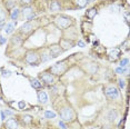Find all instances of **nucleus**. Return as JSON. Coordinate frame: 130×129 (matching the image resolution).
I'll return each mask as SVG.
<instances>
[{
    "mask_svg": "<svg viewBox=\"0 0 130 129\" xmlns=\"http://www.w3.org/2000/svg\"><path fill=\"white\" fill-rule=\"evenodd\" d=\"M39 27H40V19H34V20L31 19V20H28V21H26L23 23L21 27L19 28V30L17 31V34L25 40L26 37L34 34Z\"/></svg>",
    "mask_w": 130,
    "mask_h": 129,
    "instance_id": "1",
    "label": "nucleus"
},
{
    "mask_svg": "<svg viewBox=\"0 0 130 129\" xmlns=\"http://www.w3.org/2000/svg\"><path fill=\"white\" fill-rule=\"evenodd\" d=\"M96 14H97V10L96 9H90V10H88L87 12H86V16H87L89 19H92Z\"/></svg>",
    "mask_w": 130,
    "mask_h": 129,
    "instance_id": "23",
    "label": "nucleus"
},
{
    "mask_svg": "<svg viewBox=\"0 0 130 129\" xmlns=\"http://www.w3.org/2000/svg\"><path fill=\"white\" fill-rule=\"evenodd\" d=\"M9 17L11 18V20H13V21H17V20L20 18V9H18V8H13V9L10 11Z\"/></svg>",
    "mask_w": 130,
    "mask_h": 129,
    "instance_id": "19",
    "label": "nucleus"
},
{
    "mask_svg": "<svg viewBox=\"0 0 130 129\" xmlns=\"http://www.w3.org/2000/svg\"><path fill=\"white\" fill-rule=\"evenodd\" d=\"M23 60L25 62L29 64V66H39L41 63L40 60V55H39V50L38 49H30V50H27L25 54V57H23Z\"/></svg>",
    "mask_w": 130,
    "mask_h": 129,
    "instance_id": "4",
    "label": "nucleus"
},
{
    "mask_svg": "<svg viewBox=\"0 0 130 129\" xmlns=\"http://www.w3.org/2000/svg\"><path fill=\"white\" fill-rule=\"evenodd\" d=\"M68 64L69 63H67V60H62V61H59V62L54 64L52 67H50L48 70L52 75H55L56 77H57V76H60V75H62L63 72L67 71Z\"/></svg>",
    "mask_w": 130,
    "mask_h": 129,
    "instance_id": "6",
    "label": "nucleus"
},
{
    "mask_svg": "<svg viewBox=\"0 0 130 129\" xmlns=\"http://www.w3.org/2000/svg\"><path fill=\"white\" fill-rule=\"evenodd\" d=\"M59 46L62 48L63 51H66L68 49L73 48L76 46V41H73L72 39H68V38H61L59 41Z\"/></svg>",
    "mask_w": 130,
    "mask_h": 129,
    "instance_id": "10",
    "label": "nucleus"
},
{
    "mask_svg": "<svg viewBox=\"0 0 130 129\" xmlns=\"http://www.w3.org/2000/svg\"><path fill=\"white\" fill-rule=\"evenodd\" d=\"M99 69V64L97 62H89L86 64V71L91 75H94Z\"/></svg>",
    "mask_w": 130,
    "mask_h": 129,
    "instance_id": "16",
    "label": "nucleus"
},
{
    "mask_svg": "<svg viewBox=\"0 0 130 129\" xmlns=\"http://www.w3.org/2000/svg\"><path fill=\"white\" fill-rule=\"evenodd\" d=\"M75 18L69 14H64V13H58L54 17V23L56 25V27L64 30V29L70 28L71 26L75 25Z\"/></svg>",
    "mask_w": 130,
    "mask_h": 129,
    "instance_id": "2",
    "label": "nucleus"
},
{
    "mask_svg": "<svg viewBox=\"0 0 130 129\" xmlns=\"http://www.w3.org/2000/svg\"><path fill=\"white\" fill-rule=\"evenodd\" d=\"M19 108H20V109H23V108H25L26 107V102L25 101H23V100H21V101H19Z\"/></svg>",
    "mask_w": 130,
    "mask_h": 129,
    "instance_id": "29",
    "label": "nucleus"
},
{
    "mask_svg": "<svg viewBox=\"0 0 130 129\" xmlns=\"http://www.w3.org/2000/svg\"><path fill=\"white\" fill-rule=\"evenodd\" d=\"M59 126H60L61 127V129H67V127H66V125H64V122L62 121V120H61L60 122H59Z\"/></svg>",
    "mask_w": 130,
    "mask_h": 129,
    "instance_id": "30",
    "label": "nucleus"
},
{
    "mask_svg": "<svg viewBox=\"0 0 130 129\" xmlns=\"http://www.w3.org/2000/svg\"><path fill=\"white\" fill-rule=\"evenodd\" d=\"M88 1H89V4H90V2H92V1H96V0H88Z\"/></svg>",
    "mask_w": 130,
    "mask_h": 129,
    "instance_id": "33",
    "label": "nucleus"
},
{
    "mask_svg": "<svg viewBox=\"0 0 130 129\" xmlns=\"http://www.w3.org/2000/svg\"><path fill=\"white\" fill-rule=\"evenodd\" d=\"M38 79L45 86H52L56 83V76L52 75L49 70H45V71L39 72L38 74Z\"/></svg>",
    "mask_w": 130,
    "mask_h": 129,
    "instance_id": "5",
    "label": "nucleus"
},
{
    "mask_svg": "<svg viewBox=\"0 0 130 129\" xmlns=\"http://www.w3.org/2000/svg\"><path fill=\"white\" fill-rule=\"evenodd\" d=\"M118 83H119V86H120V88H122V89L126 87V83H125V80H123V79L119 78V79H118Z\"/></svg>",
    "mask_w": 130,
    "mask_h": 129,
    "instance_id": "28",
    "label": "nucleus"
},
{
    "mask_svg": "<svg viewBox=\"0 0 130 129\" xmlns=\"http://www.w3.org/2000/svg\"><path fill=\"white\" fill-rule=\"evenodd\" d=\"M128 63H129V59H128V58H125V59H122L120 61V67L125 68V67L128 66Z\"/></svg>",
    "mask_w": 130,
    "mask_h": 129,
    "instance_id": "26",
    "label": "nucleus"
},
{
    "mask_svg": "<svg viewBox=\"0 0 130 129\" xmlns=\"http://www.w3.org/2000/svg\"><path fill=\"white\" fill-rule=\"evenodd\" d=\"M18 1L21 6H26V5H31L34 0H18Z\"/></svg>",
    "mask_w": 130,
    "mask_h": 129,
    "instance_id": "27",
    "label": "nucleus"
},
{
    "mask_svg": "<svg viewBox=\"0 0 130 129\" xmlns=\"http://www.w3.org/2000/svg\"><path fill=\"white\" fill-rule=\"evenodd\" d=\"M47 48H48V50H49V52H50V55H51L52 58L58 57V56H60L63 52L62 48L59 46V43H54V45H50V46L47 47Z\"/></svg>",
    "mask_w": 130,
    "mask_h": 129,
    "instance_id": "11",
    "label": "nucleus"
},
{
    "mask_svg": "<svg viewBox=\"0 0 130 129\" xmlns=\"http://www.w3.org/2000/svg\"><path fill=\"white\" fill-rule=\"evenodd\" d=\"M88 129H98V128H97V127H89Z\"/></svg>",
    "mask_w": 130,
    "mask_h": 129,
    "instance_id": "32",
    "label": "nucleus"
},
{
    "mask_svg": "<svg viewBox=\"0 0 130 129\" xmlns=\"http://www.w3.org/2000/svg\"><path fill=\"white\" fill-rule=\"evenodd\" d=\"M58 112H59V116H60V118L63 122H71L76 118L75 110H73L68 104L63 105V106H61L59 108Z\"/></svg>",
    "mask_w": 130,
    "mask_h": 129,
    "instance_id": "3",
    "label": "nucleus"
},
{
    "mask_svg": "<svg viewBox=\"0 0 130 129\" xmlns=\"http://www.w3.org/2000/svg\"><path fill=\"white\" fill-rule=\"evenodd\" d=\"M72 4L76 5V8H85L89 5L88 0H72Z\"/></svg>",
    "mask_w": 130,
    "mask_h": 129,
    "instance_id": "20",
    "label": "nucleus"
},
{
    "mask_svg": "<svg viewBox=\"0 0 130 129\" xmlns=\"http://www.w3.org/2000/svg\"><path fill=\"white\" fill-rule=\"evenodd\" d=\"M77 43H78V45H79V46H80V47H85V43H84V42H82V41H78V42H77Z\"/></svg>",
    "mask_w": 130,
    "mask_h": 129,
    "instance_id": "31",
    "label": "nucleus"
},
{
    "mask_svg": "<svg viewBox=\"0 0 130 129\" xmlns=\"http://www.w3.org/2000/svg\"><path fill=\"white\" fill-rule=\"evenodd\" d=\"M9 17V12L7 11V9L4 7V5L0 4V27L6 25V21L8 20Z\"/></svg>",
    "mask_w": 130,
    "mask_h": 129,
    "instance_id": "12",
    "label": "nucleus"
},
{
    "mask_svg": "<svg viewBox=\"0 0 130 129\" xmlns=\"http://www.w3.org/2000/svg\"><path fill=\"white\" fill-rule=\"evenodd\" d=\"M63 2L61 0H49L47 2V6H48V10L51 13H56V12H60L61 10L63 9L62 7Z\"/></svg>",
    "mask_w": 130,
    "mask_h": 129,
    "instance_id": "9",
    "label": "nucleus"
},
{
    "mask_svg": "<svg viewBox=\"0 0 130 129\" xmlns=\"http://www.w3.org/2000/svg\"><path fill=\"white\" fill-rule=\"evenodd\" d=\"M1 1H5V0H1Z\"/></svg>",
    "mask_w": 130,
    "mask_h": 129,
    "instance_id": "34",
    "label": "nucleus"
},
{
    "mask_svg": "<svg viewBox=\"0 0 130 129\" xmlns=\"http://www.w3.org/2000/svg\"><path fill=\"white\" fill-rule=\"evenodd\" d=\"M5 127L7 129H18L19 121L14 118H9L5 121Z\"/></svg>",
    "mask_w": 130,
    "mask_h": 129,
    "instance_id": "15",
    "label": "nucleus"
},
{
    "mask_svg": "<svg viewBox=\"0 0 130 129\" xmlns=\"http://www.w3.org/2000/svg\"><path fill=\"white\" fill-rule=\"evenodd\" d=\"M14 29H16V26H14V22H7L5 25V34L6 35H11L13 34Z\"/></svg>",
    "mask_w": 130,
    "mask_h": 129,
    "instance_id": "18",
    "label": "nucleus"
},
{
    "mask_svg": "<svg viewBox=\"0 0 130 129\" xmlns=\"http://www.w3.org/2000/svg\"><path fill=\"white\" fill-rule=\"evenodd\" d=\"M21 120H22V124L23 125H29V124H31V122H32L34 117L29 116V115H25V116H21Z\"/></svg>",
    "mask_w": 130,
    "mask_h": 129,
    "instance_id": "22",
    "label": "nucleus"
},
{
    "mask_svg": "<svg viewBox=\"0 0 130 129\" xmlns=\"http://www.w3.org/2000/svg\"><path fill=\"white\" fill-rule=\"evenodd\" d=\"M38 50H39L41 63H42V62H46V61H48V60H50V59L52 58L47 47H45V48H41V49H38Z\"/></svg>",
    "mask_w": 130,
    "mask_h": 129,
    "instance_id": "13",
    "label": "nucleus"
},
{
    "mask_svg": "<svg viewBox=\"0 0 130 129\" xmlns=\"http://www.w3.org/2000/svg\"><path fill=\"white\" fill-rule=\"evenodd\" d=\"M56 112H54V111H50V110H47L45 112V117L47 119H52V118H56Z\"/></svg>",
    "mask_w": 130,
    "mask_h": 129,
    "instance_id": "24",
    "label": "nucleus"
},
{
    "mask_svg": "<svg viewBox=\"0 0 130 129\" xmlns=\"http://www.w3.org/2000/svg\"><path fill=\"white\" fill-rule=\"evenodd\" d=\"M29 80H30V84L31 86L35 88V89H39V88L42 87V84L39 81V79L38 78H29Z\"/></svg>",
    "mask_w": 130,
    "mask_h": 129,
    "instance_id": "21",
    "label": "nucleus"
},
{
    "mask_svg": "<svg viewBox=\"0 0 130 129\" xmlns=\"http://www.w3.org/2000/svg\"><path fill=\"white\" fill-rule=\"evenodd\" d=\"M103 93L110 100H116L120 96L119 89L116 86H113V85H106L105 88H103Z\"/></svg>",
    "mask_w": 130,
    "mask_h": 129,
    "instance_id": "7",
    "label": "nucleus"
},
{
    "mask_svg": "<svg viewBox=\"0 0 130 129\" xmlns=\"http://www.w3.org/2000/svg\"><path fill=\"white\" fill-rule=\"evenodd\" d=\"M116 72H118V74H120V75H127L128 74V68H127V67H125V68L119 67V68L116 69Z\"/></svg>",
    "mask_w": 130,
    "mask_h": 129,
    "instance_id": "25",
    "label": "nucleus"
},
{
    "mask_svg": "<svg viewBox=\"0 0 130 129\" xmlns=\"http://www.w3.org/2000/svg\"><path fill=\"white\" fill-rule=\"evenodd\" d=\"M35 17V8L31 5H26L22 6L20 9V18L31 20Z\"/></svg>",
    "mask_w": 130,
    "mask_h": 129,
    "instance_id": "8",
    "label": "nucleus"
},
{
    "mask_svg": "<svg viewBox=\"0 0 130 129\" xmlns=\"http://www.w3.org/2000/svg\"><path fill=\"white\" fill-rule=\"evenodd\" d=\"M37 97H38L39 102L40 104H42V105L47 104V101H48V95H47V92L43 91V90H39V91H37Z\"/></svg>",
    "mask_w": 130,
    "mask_h": 129,
    "instance_id": "17",
    "label": "nucleus"
},
{
    "mask_svg": "<svg viewBox=\"0 0 130 129\" xmlns=\"http://www.w3.org/2000/svg\"><path fill=\"white\" fill-rule=\"evenodd\" d=\"M119 116L118 111L116 109H109L107 112H106V119L108 120L109 122H115Z\"/></svg>",
    "mask_w": 130,
    "mask_h": 129,
    "instance_id": "14",
    "label": "nucleus"
}]
</instances>
